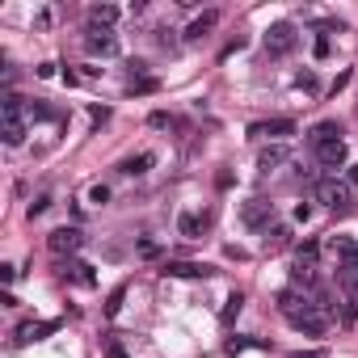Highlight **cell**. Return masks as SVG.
<instances>
[{"instance_id": "6da1fadb", "label": "cell", "mask_w": 358, "mask_h": 358, "mask_svg": "<svg viewBox=\"0 0 358 358\" xmlns=\"http://www.w3.org/2000/svg\"><path fill=\"white\" fill-rule=\"evenodd\" d=\"M278 312L291 320V329H299V333H308V337H320V333L329 329V312H324V308H316L308 295L282 291V295H278Z\"/></svg>"}, {"instance_id": "7a4b0ae2", "label": "cell", "mask_w": 358, "mask_h": 358, "mask_svg": "<svg viewBox=\"0 0 358 358\" xmlns=\"http://www.w3.org/2000/svg\"><path fill=\"white\" fill-rule=\"evenodd\" d=\"M0 139H5L9 148H17L26 139V106L13 93L5 97V106H0Z\"/></svg>"}, {"instance_id": "3957f363", "label": "cell", "mask_w": 358, "mask_h": 358, "mask_svg": "<svg viewBox=\"0 0 358 358\" xmlns=\"http://www.w3.org/2000/svg\"><path fill=\"white\" fill-rule=\"evenodd\" d=\"M316 203H324L333 211H350L354 207V186L341 182V177H324V182H316Z\"/></svg>"}, {"instance_id": "277c9868", "label": "cell", "mask_w": 358, "mask_h": 358, "mask_svg": "<svg viewBox=\"0 0 358 358\" xmlns=\"http://www.w3.org/2000/svg\"><path fill=\"white\" fill-rule=\"evenodd\" d=\"M295 43H299V34H295V26H291V22H278V26H270V30H266V55H274V59L291 55V51H295Z\"/></svg>"}, {"instance_id": "5b68a950", "label": "cell", "mask_w": 358, "mask_h": 358, "mask_svg": "<svg viewBox=\"0 0 358 358\" xmlns=\"http://www.w3.org/2000/svg\"><path fill=\"white\" fill-rule=\"evenodd\" d=\"M85 51H89V55H101V59L118 55V38H114V30H110V26H89V34H85Z\"/></svg>"}, {"instance_id": "8992f818", "label": "cell", "mask_w": 358, "mask_h": 358, "mask_svg": "<svg viewBox=\"0 0 358 358\" xmlns=\"http://www.w3.org/2000/svg\"><path fill=\"white\" fill-rule=\"evenodd\" d=\"M85 245V236H80V228H55L51 236H47V249L55 253V257H64V253H76Z\"/></svg>"}, {"instance_id": "52a82bcc", "label": "cell", "mask_w": 358, "mask_h": 358, "mask_svg": "<svg viewBox=\"0 0 358 358\" xmlns=\"http://www.w3.org/2000/svg\"><path fill=\"white\" fill-rule=\"evenodd\" d=\"M253 139H282V135H295V122L291 118H270V122H253L249 127Z\"/></svg>"}, {"instance_id": "ba28073f", "label": "cell", "mask_w": 358, "mask_h": 358, "mask_svg": "<svg viewBox=\"0 0 358 358\" xmlns=\"http://www.w3.org/2000/svg\"><path fill=\"white\" fill-rule=\"evenodd\" d=\"M312 152H316V164H324V169H341V164H345V139H329V143H316Z\"/></svg>"}, {"instance_id": "9c48e42d", "label": "cell", "mask_w": 358, "mask_h": 358, "mask_svg": "<svg viewBox=\"0 0 358 358\" xmlns=\"http://www.w3.org/2000/svg\"><path fill=\"white\" fill-rule=\"evenodd\" d=\"M220 26V9H207V13H199L194 22H190V30H186V43H203L211 30Z\"/></svg>"}, {"instance_id": "30bf717a", "label": "cell", "mask_w": 358, "mask_h": 358, "mask_svg": "<svg viewBox=\"0 0 358 358\" xmlns=\"http://www.w3.org/2000/svg\"><path fill=\"white\" fill-rule=\"evenodd\" d=\"M241 220H245L249 228H262V224L270 220V203H266V199H249L245 211H241Z\"/></svg>"}, {"instance_id": "8fae6325", "label": "cell", "mask_w": 358, "mask_h": 358, "mask_svg": "<svg viewBox=\"0 0 358 358\" xmlns=\"http://www.w3.org/2000/svg\"><path fill=\"white\" fill-rule=\"evenodd\" d=\"M55 329H59L55 320H38V324H34V320H26V324L17 329V341H22V345H30V341H38V337H47V333H55Z\"/></svg>"}, {"instance_id": "7c38bea8", "label": "cell", "mask_w": 358, "mask_h": 358, "mask_svg": "<svg viewBox=\"0 0 358 358\" xmlns=\"http://www.w3.org/2000/svg\"><path fill=\"white\" fill-rule=\"evenodd\" d=\"M164 274H169V278H207L211 270H207V266H199V262H169V266H164Z\"/></svg>"}, {"instance_id": "4fadbf2b", "label": "cell", "mask_w": 358, "mask_h": 358, "mask_svg": "<svg viewBox=\"0 0 358 358\" xmlns=\"http://www.w3.org/2000/svg\"><path fill=\"white\" fill-rule=\"evenodd\" d=\"M308 139H312V148H316V143H329V139H341V127H337V122H316Z\"/></svg>"}, {"instance_id": "5bb4252c", "label": "cell", "mask_w": 358, "mask_h": 358, "mask_svg": "<svg viewBox=\"0 0 358 358\" xmlns=\"http://www.w3.org/2000/svg\"><path fill=\"white\" fill-rule=\"evenodd\" d=\"M333 249H337L341 266H358V241H345V236H337V241H333Z\"/></svg>"}, {"instance_id": "9a60e30c", "label": "cell", "mask_w": 358, "mask_h": 358, "mask_svg": "<svg viewBox=\"0 0 358 358\" xmlns=\"http://www.w3.org/2000/svg\"><path fill=\"white\" fill-rule=\"evenodd\" d=\"M89 17H93V26H114V22H118V9H114V5H93Z\"/></svg>"}, {"instance_id": "2e32d148", "label": "cell", "mask_w": 358, "mask_h": 358, "mask_svg": "<svg viewBox=\"0 0 358 358\" xmlns=\"http://www.w3.org/2000/svg\"><path fill=\"white\" fill-rule=\"evenodd\" d=\"M177 228H182V236H203V228H207V220H199V215H182V220H177Z\"/></svg>"}, {"instance_id": "e0dca14e", "label": "cell", "mask_w": 358, "mask_h": 358, "mask_svg": "<svg viewBox=\"0 0 358 358\" xmlns=\"http://www.w3.org/2000/svg\"><path fill=\"white\" fill-rule=\"evenodd\" d=\"M282 160H287V148H266V152H262V160H257V164H262V169H266V173H270V169H278V164H282Z\"/></svg>"}, {"instance_id": "ac0fdd59", "label": "cell", "mask_w": 358, "mask_h": 358, "mask_svg": "<svg viewBox=\"0 0 358 358\" xmlns=\"http://www.w3.org/2000/svg\"><path fill=\"white\" fill-rule=\"evenodd\" d=\"M152 160H156L152 152H139V156H131V160L122 164V173H148V164H152Z\"/></svg>"}, {"instance_id": "d6986e66", "label": "cell", "mask_w": 358, "mask_h": 358, "mask_svg": "<svg viewBox=\"0 0 358 358\" xmlns=\"http://www.w3.org/2000/svg\"><path fill=\"white\" fill-rule=\"evenodd\" d=\"M316 253H320V249H316L312 241H308V245H299V249H295V266H316Z\"/></svg>"}, {"instance_id": "ffe728a7", "label": "cell", "mask_w": 358, "mask_h": 358, "mask_svg": "<svg viewBox=\"0 0 358 358\" xmlns=\"http://www.w3.org/2000/svg\"><path fill=\"white\" fill-rule=\"evenodd\" d=\"M341 287L350 295H358V266H341Z\"/></svg>"}, {"instance_id": "44dd1931", "label": "cell", "mask_w": 358, "mask_h": 358, "mask_svg": "<svg viewBox=\"0 0 358 358\" xmlns=\"http://www.w3.org/2000/svg\"><path fill=\"white\" fill-rule=\"evenodd\" d=\"M287 236H291L287 228H274V232L266 228V249H282V245H287Z\"/></svg>"}, {"instance_id": "7402d4cb", "label": "cell", "mask_w": 358, "mask_h": 358, "mask_svg": "<svg viewBox=\"0 0 358 358\" xmlns=\"http://www.w3.org/2000/svg\"><path fill=\"white\" fill-rule=\"evenodd\" d=\"M64 274H72V278H76V282H93V270H89V266H85V262H72V266H68V270H64Z\"/></svg>"}, {"instance_id": "603a6c76", "label": "cell", "mask_w": 358, "mask_h": 358, "mask_svg": "<svg viewBox=\"0 0 358 358\" xmlns=\"http://www.w3.org/2000/svg\"><path fill=\"white\" fill-rule=\"evenodd\" d=\"M241 308H245V295H241V291H236V295H232V299H228V308H224V324H228V320H232V316H236V312H241Z\"/></svg>"}, {"instance_id": "cb8c5ba5", "label": "cell", "mask_w": 358, "mask_h": 358, "mask_svg": "<svg viewBox=\"0 0 358 358\" xmlns=\"http://www.w3.org/2000/svg\"><path fill=\"white\" fill-rule=\"evenodd\" d=\"M122 295H127L122 287H118V291L110 295V303H106V316H118V308H122Z\"/></svg>"}, {"instance_id": "d4e9b609", "label": "cell", "mask_w": 358, "mask_h": 358, "mask_svg": "<svg viewBox=\"0 0 358 358\" xmlns=\"http://www.w3.org/2000/svg\"><path fill=\"white\" fill-rule=\"evenodd\" d=\"M106 199H110V190H106V186H93V190H89V203H97V207H101Z\"/></svg>"}, {"instance_id": "484cf974", "label": "cell", "mask_w": 358, "mask_h": 358, "mask_svg": "<svg viewBox=\"0 0 358 358\" xmlns=\"http://www.w3.org/2000/svg\"><path fill=\"white\" fill-rule=\"evenodd\" d=\"M106 358H127V350H122V345L110 337V341H106Z\"/></svg>"}, {"instance_id": "4316f807", "label": "cell", "mask_w": 358, "mask_h": 358, "mask_svg": "<svg viewBox=\"0 0 358 358\" xmlns=\"http://www.w3.org/2000/svg\"><path fill=\"white\" fill-rule=\"evenodd\" d=\"M47 203H51V199H47V194H38V199L30 203V215H43V211H47Z\"/></svg>"}, {"instance_id": "83f0119b", "label": "cell", "mask_w": 358, "mask_h": 358, "mask_svg": "<svg viewBox=\"0 0 358 358\" xmlns=\"http://www.w3.org/2000/svg\"><path fill=\"white\" fill-rule=\"evenodd\" d=\"M139 253H143V257H156V253H160V245H156V241H139Z\"/></svg>"}, {"instance_id": "f1b7e54d", "label": "cell", "mask_w": 358, "mask_h": 358, "mask_svg": "<svg viewBox=\"0 0 358 358\" xmlns=\"http://www.w3.org/2000/svg\"><path fill=\"white\" fill-rule=\"evenodd\" d=\"M341 320H345V324H354V320H358V303H354V299L345 303V312H341Z\"/></svg>"}, {"instance_id": "f546056e", "label": "cell", "mask_w": 358, "mask_h": 358, "mask_svg": "<svg viewBox=\"0 0 358 358\" xmlns=\"http://www.w3.org/2000/svg\"><path fill=\"white\" fill-rule=\"evenodd\" d=\"M13 278H17V270H13V266H0V282H5V287H9Z\"/></svg>"}, {"instance_id": "4dcf8cb0", "label": "cell", "mask_w": 358, "mask_h": 358, "mask_svg": "<svg viewBox=\"0 0 358 358\" xmlns=\"http://www.w3.org/2000/svg\"><path fill=\"white\" fill-rule=\"evenodd\" d=\"M350 186H358V164H350V177H345Z\"/></svg>"}, {"instance_id": "1f68e13d", "label": "cell", "mask_w": 358, "mask_h": 358, "mask_svg": "<svg viewBox=\"0 0 358 358\" xmlns=\"http://www.w3.org/2000/svg\"><path fill=\"white\" fill-rule=\"evenodd\" d=\"M291 358H303V354H291ZM308 358H320V354H308Z\"/></svg>"}]
</instances>
